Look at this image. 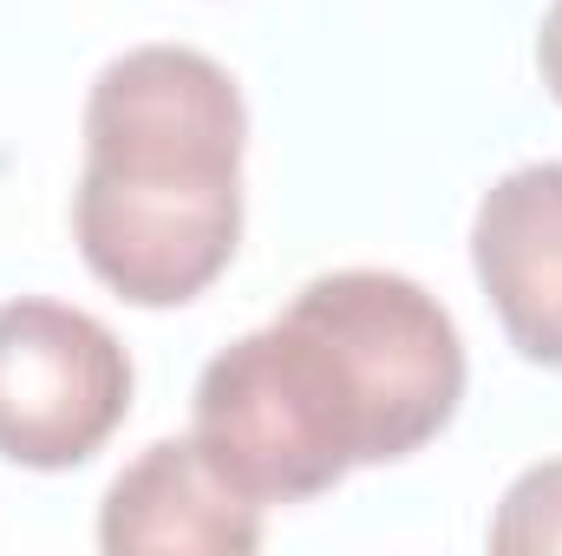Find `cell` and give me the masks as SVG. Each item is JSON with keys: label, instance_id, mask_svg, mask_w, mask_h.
Wrapping results in <instances>:
<instances>
[{"label": "cell", "instance_id": "3", "mask_svg": "<svg viewBox=\"0 0 562 556\" xmlns=\"http://www.w3.org/2000/svg\"><path fill=\"white\" fill-rule=\"evenodd\" d=\"M132 413V354L66 301H0V458L26 471L86 465Z\"/></svg>", "mask_w": 562, "mask_h": 556}, {"label": "cell", "instance_id": "5", "mask_svg": "<svg viewBox=\"0 0 562 556\" xmlns=\"http://www.w3.org/2000/svg\"><path fill=\"white\" fill-rule=\"evenodd\" d=\"M471 263L510 347L537 367H562V164H517L484 190Z\"/></svg>", "mask_w": 562, "mask_h": 556}, {"label": "cell", "instance_id": "6", "mask_svg": "<svg viewBox=\"0 0 562 556\" xmlns=\"http://www.w3.org/2000/svg\"><path fill=\"white\" fill-rule=\"evenodd\" d=\"M491 551H504V556L562 551V458L530 465V471L504 491V504H497V518H491Z\"/></svg>", "mask_w": 562, "mask_h": 556}, {"label": "cell", "instance_id": "1", "mask_svg": "<svg viewBox=\"0 0 562 556\" xmlns=\"http://www.w3.org/2000/svg\"><path fill=\"white\" fill-rule=\"evenodd\" d=\"M464 400L458 321L393 269L314 276L196 380V445L256 504L334 491L431 445Z\"/></svg>", "mask_w": 562, "mask_h": 556}, {"label": "cell", "instance_id": "4", "mask_svg": "<svg viewBox=\"0 0 562 556\" xmlns=\"http://www.w3.org/2000/svg\"><path fill=\"white\" fill-rule=\"evenodd\" d=\"M99 544L112 556H243L262 544V504L243 498L196 438H157L112 478Z\"/></svg>", "mask_w": 562, "mask_h": 556}, {"label": "cell", "instance_id": "2", "mask_svg": "<svg viewBox=\"0 0 562 556\" xmlns=\"http://www.w3.org/2000/svg\"><path fill=\"white\" fill-rule=\"evenodd\" d=\"M249 112L196 46H132L86 99L72 236L86 269L138 308H183L236 263Z\"/></svg>", "mask_w": 562, "mask_h": 556}, {"label": "cell", "instance_id": "7", "mask_svg": "<svg viewBox=\"0 0 562 556\" xmlns=\"http://www.w3.org/2000/svg\"><path fill=\"white\" fill-rule=\"evenodd\" d=\"M537 66H543V86L557 92V105H562V0H550V13L537 26Z\"/></svg>", "mask_w": 562, "mask_h": 556}]
</instances>
